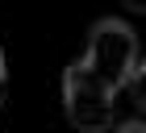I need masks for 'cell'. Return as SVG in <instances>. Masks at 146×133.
I'll use <instances>...</instances> for the list:
<instances>
[{"mask_svg":"<svg viewBox=\"0 0 146 133\" xmlns=\"http://www.w3.org/2000/svg\"><path fill=\"white\" fill-rule=\"evenodd\" d=\"M92 75L100 79L104 88H117L121 79H129L134 71H142L138 58V38L125 21H100L88 38V58H84Z\"/></svg>","mask_w":146,"mask_h":133,"instance_id":"6da1fadb","label":"cell"},{"mask_svg":"<svg viewBox=\"0 0 146 133\" xmlns=\"http://www.w3.org/2000/svg\"><path fill=\"white\" fill-rule=\"evenodd\" d=\"M109 92L100 79L92 75L84 63L67 66L63 75V104H67V121L84 133H104L113 125V108H109Z\"/></svg>","mask_w":146,"mask_h":133,"instance_id":"7a4b0ae2","label":"cell"},{"mask_svg":"<svg viewBox=\"0 0 146 133\" xmlns=\"http://www.w3.org/2000/svg\"><path fill=\"white\" fill-rule=\"evenodd\" d=\"M109 108H113V125H142V112H146L142 71H134L129 79H121L109 92Z\"/></svg>","mask_w":146,"mask_h":133,"instance_id":"3957f363","label":"cell"},{"mask_svg":"<svg viewBox=\"0 0 146 133\" xmlns=\"http://www.w3.org/2000/svg\"><path fill=\"white\" fill-rule=\"evenodd\" d=\"M117 133H146V125H117Z\"/></svg>","mask_w":146,"mask_h":133,"instance_id":"277c9868","label":"cell"},{"mask_svg":"<svg viewBox=\"0 0 146 133\" xmlns=\"http://www.w3.org/2000/svg\"><path fill=\"white\" fill-rule=\"evenodd\" d=\"M0 83H4V50H0Z\"/></svg>","mask_w":146,"mask_h":133,"instance_id":"5b68a950","label":"cell"},{"mask_svg":"<svg viewBox=\"0 0 146 133\" xmlns=\"http://www.w3.org/2000/svg\"><path fill=\"white\" fill-rule=\"evenodd\" d=\"M134 4H142V0H134Z\"/></svg>","mask_w":146,"mask_h":133,"instance_id":"8992f818","label":"cell"}]
</instances>
